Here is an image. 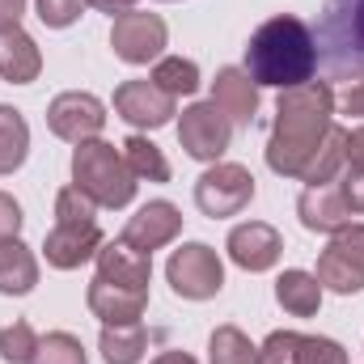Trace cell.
Instances as JSON below:
<instances>
[{"instance_id":"15","label":"cell","mask_w":364,"mask_h":364,"mask_svg":"<svg viewBox=\"0 0 364 364\" xmlns=\"http://www.w3.org/2000/svg\"><path fill=\"white\" fill-rule=\"evenodd\" d=\"M284 255V237L267 220H246L229 233V259L242 272H272Z\"/></svg>"},{"instance_id":"23","label":"cell","mask_w":364,"mask_h":364,"mask_svg":"<svg viewBox=\"0 0 364 364\" xmlns=\"http://www.w3.org/2000/svg\"><path fill=\"white\" fill-rule=\"evenodd\" d=\"M275 301L292 314V318H314L322 305V284L309 272H284L275 279Z\"/></svg>"},{"instance_id":"28","label":"cell","mask_w":364,"mask_h":364,"mask_svg":"<svg viewBox=\"0 0 364 364\" xmlns=\"http://www.w3.org/2000/svg\"><path fill=\"white\" fill-rule=\"evenodd\" d=\"M153 81L170 93V97H191V93L199 90V68H195V60L166 55V60H157V68H153Z\"/></svg>"},{"instance_id":"12","label":"cell","mask_w":364,"mask_h":364,"mask_svg":"<svg viewBox=\"0 0 364 364\" xmlns=\"http://www.w3.org/2000/svg\"><path fill=\"white\" fill-rule=\"evenodd\" d=\"M114 110L132 127H166L178 114V97H170L153 77H144V81H123L114 90Z\"/></svg>"},{"instance_id":"31","label":"cell","mask_w":364,"mask_h":364,"mask_svg":"<svg viewBox=\"0 0 364 364\" xmlns=\"http://www.w3.org/2000/svg\"><path fill=\"white\" fill-rule=\"evenodd\" d=\"M81 9H85V0H38V17H43V26H51V30L73 26V21L81 17Z\"/></svg>"},{"instance_id":"14","label":"cell","mask_w":364,"mask_h":364,"mask_svg":"<svg viewBox=\"0 0 364 364\" xmlns=\"http://www.w3.org/2000/svg\"><path fill=\"white\" fill-rule=\"evenodd\" d=\"M178 233H182V212L170 199H153V203H144V208L123 225V237H119V242H127L132 250H140V255L153 259V250L170 246Z\"/></svg>"},{"instance_id":"1","label":"cell","mask_w":364,"mask_h":364,"mask_svg":"<svg viewBox=\"0 0 364 364\" xmlns=\"http://www.w3.org/2000/svg\"><path fill=\"white\" fill-rule=\"evenodd\" d=\"M331 114H335V90L331 81H305L296 90H279L275 102V123L267 140V166L284 178H301L331 136Z\"/></svg>"},{"instance_id":"36","label":"cell","mask_w":364,"mask_h":364,"mask_svg":"<svg viewBox=\"0 0 364 364\" xmlns=\"http://www.w3.org/2000/svg\"><path fill=\"white\" fill-rule=\"evenodd\" d=\"M21 13H26V0H0V30L21 26Z\"/></svg>"},{"instance_id":"10","label":"cell","mask_w":364,"mask_h":364,"mask_svg":"<svg viewBox=\"0 0 364 364\" xmlns=\"http://www.w3.org/2000/svg\"><path fill=\"white\" fill-rule=\"evenodd\" d=\"M229 140H233V123H229L212 102H195V106L182 110L178 144L186 149V157H195V161H216V157H225Z\"/></svg>"},{"instance_id":"24","label":"cell","mask_w":364,"mask_h":364,"mask_svg":"<svg viewBox=\"0 0 364 364\" xmlns=\"http://www.w3.org/2000/svg\"><path fill=\"white\" fill-rule=\"evenodd\" d=\"M30 153V123L21 110L0 106V174H13Z\"/></svg>"},{"instance_id":"21","label":"cell","mask_w":364,"mask_h":364,"mask_svg":"<svg viewBox=\"0 0 364 364\" xmlns=\"http://www.w3.org/2000/svg\"><path fill=\"white\" fill-rule=\"evenodd\" d=\"M38 284V263L30 255V246H21L17 237L0 242V292L4 296H26Z\"/></svg>"},{"instance_id":"37","label":"cell","mask_w":364,"mask_h":364,"mask_svg":"<svg viewBox=\"0 0 364 364\" xmlns=\"http://www.w3.org/2000/svg\"><path fill=\"white\" fill-rule=\"evenodd\" d=\"M90 9L97 13H110V17H119V13H127V9H136V0H85Z\"/></svg>"},{"instance_id":"17","label":"cell","mask_w":364,"mask_h":364,"mask_svg":"<svg viewBox=\"0 0 364 364\" xmlns=\"http://www.w3.org/2000/svg\"><path fill=\"white\" fill-rule=\"evenodd\" d=\"M301 225L314 233H339L352 225V208L339 191V182H322V186H305V195L296 199Z\"/></svg>"},{"instance_id":"7","label":"cell","mask_w":364,"mask_h":364,"mask_svg":"<svg viewBox=\"0 0 364 364\" xmlns=\"http://www.w3.org/2000/svg\"><path fill=\"white\" fill-rule=\"evenodd\" d=\"M318 284L339 292V296H352L364 288V225H348L339 233H331L326 250L318 255Z\"/></svg>"},{"instance_id":"4","label":"cell","mask_w":364,"mask_h":364,"mask_svg":"<svg viewBox=\"0 0 364 364\" xmlns=\"http://www.w3.org/2000/svg\"><path fill=\"white\" fill-rule=\"evenodd\" d=\"M73 186H81L102 208H127L136 195V174L127 170V161L114 144L85 140L73 149Z\"/></svg>"},{"instance_id":"11","label":"cell","mask_w":364,"mask_h":364,"mask_svg":"<svg viewBox=\"0 0 364 364\" xmlns=\"http://www.w3.org/2000/svg\"><path fill=\"white\" fill-rule=\"evenodd\" d=\"M47 127L68 140V144H85V140H97V132L106 127V106L93 97V93H60L51 106H47Z\"/></svg>"},{"instance_id":"22","label":"cell","mask_w":364,"mask_h":364,"mask_svg":"<svg viewBox=\"0 0 364 364\" xmlns=\"http://www.w3.org/2000/svg\"><path fill=\"white\" fill-rule=\"evenodd\" d=\"M102 360L106 364H140L149 352V331L144 322H123V326H102Z\"/></svg>"},{"instance_id":"26","label":"cell","mask_w":364,"mask_h":364,"mask_svg":"<svg viewBox=\"0 0 364 364\" xmlns=\"http://www.w3.org/2000/svg\"><path fill=\"white\" fill-rule=\"evenodd\" d=\"M208 360L212 364H259V348L237 326H216L212 339H208Z\"/></svg>"},{"instance_id":"32","label":"cell","mask_w":364,"mask_h":364,"mask_svg":"<svg viewBox=\"0 0 364 364\" xmlns=\"http://www.w3.org/2000/svg\"><path fill=\"white\" fill-rule=\"evenodd\" d=\"M335 106H339V114H356V119H364V73L339 81V90H335Z\"/></svg>"},{"instance_id":"35","label":"cell","mask_w":364,"mask_h":364,"mask_svg":"<svg viewBox=\"0 0 364 364\" xmlns=\"http://www.w3.org/2000/svg\"><path fill=\"white\" fill-rule=\"evenodd\" d=\"M343 170H364V127L348 132L343 140Z\"/></svg>"},{"instance_id":"27","label":"cell","mask_w":364,"mask_h":364,"mask_svg":"<svg viewBox=\"0 0 364 364\" xmlns=\"http://www.w3.org/2000/svg\"><path fill=\"white\" fill-rule=\"evenodd\" d=\"M343 140H348V132H343V127H331V136H326V140H322V149L314 153L309 170L301 174V178L309 182V186L335 182L339 174H343Z\"/></svg>"},{"instance_id":"38","label":"cell","mask_w":364,"mask_h":364,"mask_svg":"<svg viewBox=\"0 0 364 364\" xmlns=\"http://www.w3.org/2000/svg\"><path fill=\"white\" fill-rule=\"evenodd\" d=\"M153 364H195V356H186V352H161Z\"/></svg>"},{"instance_id":"33","label":"cell","mask_w":364,"mask_h":364,"mask_svg":"<svg viewBox=\"0 0 364 364\" xmlns=\"http://www.w3.org/2000/svg\"><path fill=\"white\" fill-rule=\"evenodd\" d=\"M335 182H339V191H343L352 216H364V170H343Z\"/></svg>"},{"instance_id":"30","label":"cell","mask_w":364,"mask_h":364,"mask_svg":"<svg viewBox=\"0 0 364 364\" xmlns=\"http://www.w3.org/2000/svg\"><path fill=\"white\" fill-rule=\"evenodd\" d=\"M34 364H90V360H85V348H81L77 335H68V331H51V335L38 339Z\"/></svg>"},{"instance_id":"5","label":"cell","mask_w":364,"mask_h":364,"mask_svg":"<svg viewBox=\"0 0 364 364\" xmlns=\"http://www.w3.org/2000/svg\"><path fill=\"white\" fill-rule=\"evenodd\" d=\"M314 43L339 81L364 73V0H326Z\"/></svg>"},{"instance_id":"25","label":"cell","mask_w":364,"mask_h":364,"mask_svg":"<svg viewBox=\"0 0 364 364\" xmlns=\"http://www.w3.org/2000/svg\"><path fill=\"white\" fill-rule=\"evenodd\" d=\"M119 153H123V161H127V170H132L136 178L170 182V161H166V153H161L149 136H127Z\"/></svg>"},{"instance_id":"3","label":"cell","mask_w":364,"mask_h":364,"mask_svg":"<svg viewBox=\"0 0 364 364\" xmlns=\"http://www.w3.org/2000/svg\"><path fill=\"white\" fill-rule=\"evenodd\" d=\"M93 203L81 186H64L55 195V229L47 233V263L60 267V272H73L81 263H90L93 255L102 250V229H97V216H93Z\"/></svg>"},{"instance_id":"19","label":"cell","mask_w":364,"mask_h":364,"mask_svg":"<svg viewBox=\"0 0 364 364\" xmlns=\"http://www.w3.org/2000/svg\"><path fill=\"white\" fill-rule=\"evenodd\" d=\"M38 73H43L38 43H34L21 26L0 30V81H9V85H30V81H38Z\"/></svg>"},{"instance_id":"34","label":"cell","mask_w":364,"mask_h":364,"mask_svg":"<svg viewBox=\"0 0 364 364\" xmlns=\"http://www.w3.org/2000/svg\"><path fill=\"white\" fill-rule=\"evenodd\" d=\"M21 220H26V216H21V208H17V199L0 191V242L17 237V233H21Z\"/></svg>"},{"instance_id":"29","label":"cell","mask_w":364,"mask_h":364,"mask_svg":"<svg viewBox=\"0 0 364 364\" xmlns=\"http://www.w3.org/2000/svg\"><path fill=\"white\" fill-rule=\"evenodd\" d=\"M38 339L30 322H13L0 331V360L4 364H34V352H38Z\"/></svg>"},{"instance_id":"18","label":"cell","mask_w":364,"mask_h":364,"mask_svg":"<svg viewBox=\"0 0 364 364\" xmlns=\"http://www.w3.org/2000/svg\"><path fill=\"white\" fill-rule=\"evenodd\" d=\"M90 309H93V318H102V326L140 322V314L149 309V288H123V284H110V279L93 275Z\"/></svg>"},{"instance_id":"9","label":"cell","mask_w":364,"mask_h":364,"mask_svg":"<svg viewBox=\"0 0 364 364\" xmlns=\"http://www.w3.org/2000/svg\"><path fill=\"white\" fill-rule=\"evenodd\" d=\"M166 38H170L166 21L157 13H144V9H127L110 26V47H114V55L123 64H149V60H157L166 51Z\"/></svg>"},{"instance_id":"6","label":"cell","mask_w":364,"mask_h":364,"mask_svg":"<svg viewBox=\"0 0 364 364\" xmlns=\"http://www.w3.org/2000/svg\"><path fill=\"white\" fill-rule=\"evenodd\" d=\"M250 199H255V174L237 161H212V170H203L195 182V208L212 220L237 216Z\"/></svg>"},{"instance_id":"2","label":"cell","mask_w":364,"mask_h":364,"mask_svg":"<svg viewBox=\"0 0 364 364\" xmlns=\"http://www.w3.org/2000/svg\"><path fill=\"white\" fill-rule=\"evenodd\" d=\"M246 73L255 85H272V90H296V85L314 81V73H318L314 30L292 13L263 21L246 43Z\"/></svg>"},{"instance_id":"16","label":"cell","mask_w":364,"mask_h":364,"mask_svg":"<svg viewBox=\"0 0 364 364\" xmlns=\"http://www.w3.org/2000/svg\"><path fill=\"white\" fill-rule=\"evenodd\" d=\"M212 106L233 123V127H250L255 110H259V85L250 81L246 68H220L212 81Z\"/></svg>"},{"instance_id":"8","label":"cell","mask_w":364,"mask_h":364,"mask_svg":"<svg viewBox=\"0 0 364 364\" xmlns=\"http://www.w3.org/2000/svg\"><path fill=\"white\" fill-rule=\"evenodd\" d=\"M170 288L186 296V301H208V296H216L220 288H225V267H220V259H216V250L212 246H203V242H186L178 246L174 255H170Z\"/></svg>"},{"instance_id":"20","label":"cell","mask_w":364,"mask_h":364,"mask_svg":"<svg viewBox=\"0 0 364 364\" xmlns=\"http://www.w3.org/2000/svg\"><path fill=\"white\" fill-rule=\"evenodd\" d=\"M97 259V279H110V284H123V288H149L153 279V263L149 255L132 250L127 242H102V250L93 255Z\"/></svg>"},{"instance_id":"13","label":"cell","mask_w":364,"mask_h":364,"mask_svg":"<svg viewBox=\"0 0 364 364\" xmlns=\"http://www.w3.org/2000/svg\"><path fill=\"white\" fill-rule=\"evenodd\" d=\"M259 364H348V352L326 335H296L272 331L259 348Z\"/></svg>"}]
</instances>
